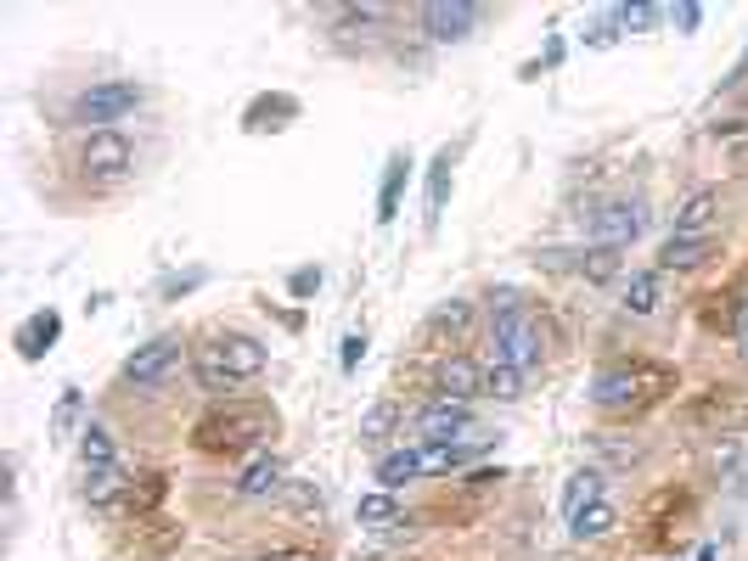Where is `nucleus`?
Listing matches in <instances>:
<instances>
[{
	"instance_id": "f257e3e1",
	"label": "nucleus",
	"mask_w": 748,
	"mask_h": 561,
	"mask_svg": "<svg viewBox=\"0 0 748 561\" xmlns=\"http://www.w3.org/2000/svg\"><path fill=\"white\" fill-rule=\"evenodd\" d=\"M276 432V410L260 405V399H225L214 405L198 427H192V443L203 455H265V438Z\"/></svg>"
},
{
	"instance_id": "f03ea898",
	"label": "nucleus",
	"mask_w": 748,
	"mask_h": 561,
	"mask_svg": "<svg viewBox=\"0 0 748 561\" xmlns=\"http://www.w3.org/2000/svg\"><path fill=\"white\" fill-rule=\"evenodd\" d=\"M265 365H271V348L247 332H214L203 348H192V370H198L203 394H214V399H231L242 382H254Z\"/></svg>"
},
{
	"instance_id": "7ed1b4c3",
	"label": "nucleus",
	"mask_w": 748,
	"mask_h": 561,
	"mask_svg": "<svg viewBox=\"0 0 748 561\" xmlns=\"http://www.w3.org/2000/svg\"><path fill=\"white\" fill-rule=\"evenodd\" d=\"M676 388V370L670 365H653V359H619L603 365L597 382H592V405L608 416H636L647 405H658L664 394Z\"/></svg>"
},
{
	"instance_id": "20e7f679",
	"label": "nucleus",
	"mask_w": 748,
	"mask_h": 561,
	"mask_svg": "<svg viewBox=\"0 0 748 561\" xmlns=\"http://www.w3.org/2000/svg\"><path fill=\"white\" fill-rule=\"evenodd\" d=\"M489 343H495V365H513V370H540V326L535 315L518 304V293H502L495 298V315H489Z\"/></svg>"
},
{
	"instance_id": "39448f33",
	"label": "nucleus",
	"mask_w": 748,
	"mask_h": 561,
	"mask_svg": "<svg viewBox=\"0 0 748 561\" xmlns=\"http://www.w3.org/2000/svg\"><path fill=\"white\" fill-rule=\"evenodd\" d=\"M141 102H146L141 84H130V79H102V84H91V90H79L73 124H85V130L97 135V130H113L119 119H130Z\"/></svg>"
},
{
	"instance_id": "423d86ee",
	"label": "nucleus",
	"mask_w": 748,
	"mask_h": 561,
	"mask_svg": "<svg viewBox=\"0 0 748 561\" xmlns=\"http://www.w3.org/2000/svg\"><path fill=\"white\" fill-rule=\"evenodd\" d=\"M411 432H417V443H467V449H484L489 438L473 427V410L467 405H456V399H434L423 416H417V427H411Z\"/></svg>"
},
{
	"instance_id": "0eeeda50",
	"label": "nucleus",
	"mask_w": 748,
	"mask_h": 561,
	"mask_svg": "<svg viewBox=\"0 0 748 561\" xmlns=\"http://www.w3.org/2000/svg\"><path fill=\"white\" fill-rule=\"evenodd\" d=\"M181 359H186V343H181L175 332H163V337L141 343V348L124 359V382H130V388H158V382L175 377Z\"/></svg>"
},
{
	"instance_id": "6e6552de",
	"label": "nucleus",
	"mask_w": 748,
	"mask_h": 561,
	"mask_svg": "<svg viewBox=\"0 0 748 561\" xmlns=\"http://www.w3.org/2000/svg\"><path fill=\"white\" fill-rule=\"evenodd\" d=\"M79 169H85V180L113 185V180H124L135 169V146L119 130H97V135H85V146H79Z\"/></svg>"
},
{
	"instance_id": "1a4fd4ad",
	"label": "nucleus",
	"mask_w": 748,
	"mask_h": 561,
	"mask_svg": "<svg viewBox=\"0 0 748 561\" xmlns=\"http://www.w3.org/2000/svg\"><path fill=\"white\" fill-rule=\"evenodd\" d=\"M417 23H423L428 40L456 45V40H467L478 29V7H467V0H428V7L417 12Z\"/></svg>"
},
{
	"instance_id": "9d476101",
	"label": "nucleus",
	"mask_w": 748,
	"mask_h": 561,
	"mask_svg": "<svg viewBox=\"0 0 748 561\" xmlns=\"http://www.w3.org/2000/svg\"><path fill=\"white\" fill-rule=\"evenodd\" d=\"M641 225H647L641 203H603V208L592 214V242H597V247H630V242L641 236Z\"/></svg>"
},
{
	"instance_id": "9b49d317",
	"label": "nucleus",
	"mask_w": 748,
	"mask_h": 561,
	"mask_svg": "<svg viewBox=\"0 0 748 561\" xmlns=\"http://www.w3.org/2000/svg\"><path fill=\"white\" fill-rule=\"evenodd\" d=\"M282 478H287V466H282V460L265 449V455H254V460L242 466V478H236V494H242V500H265V494L287 489Z\"/></svg>"
},
{
	"instance_id": "f8f14e48",
	"label": "nucleus",
	"mask_w": 748,
	"mask_h": 561,
	"mask_svg": "<svg viewBox=\"0 0 748 561\" xmlns=\"http://www.w3.org/2000/svg\"><path fill=\"white\" fill-rule=\"evenodd\" d=\"M57 337H62V315H57V309H40V315H29V320L12 332V348H18L23 359H46Z\"/></svg>"
},
{
	"instance_id": "ddd939ff",
	"label": "nucleus",
	"mask_w": 748,
	"mask_h": 561,
	"mask_svg": "<svg viewBox=\"0 0 748 561\" xmlns=\"http://www.w3.org/2000/svg\"><path fill=\"white\" fill-rule=\"evenodd\" d=\"M473 394H484V370H478L467 354H451V359H439V399H456V405H467Z\"/></svg>"
},
{
	"instance_id": "4468645a",
	"label": "nucleus",
	"mask_w": 748,
	"mask_h": 561,
	"mask_svg": "<svg viewBox=\"0 0 748 561\" xmlns=\"http://www.w3.org/2000/svg\"><path fill=\"white\" fill-rule=\"evenodd\" d=\"M405 180H411V152H394V157L383 163V185H377V225H394V220H400Z\"/></svg>"
},
{
	"instance_id": "2eb2a0df",
	"label": "nucleus",
	"mask_w": 748,
	"mask_h": 561,
	"mask_svg": "<svg viewBox=\"0 0 748 561\" xmlns=\"http://www.w3.org/2000/svg\"><path fill=\"white\" fill-rule=\"evenodd\" d=\"M299 119V102L287 96V90H276V96H260L254 108L242 113V130H254V135H265V130H287Z\"/></svg>"
},
{
	"instance_id": "dca6fc26",
	"label": "nucleus",
	"mask_w": 748,
	"mask_h": 561,
	"mask_svg": "<svg viewBox=\"0 0 748 561\" xmlns=\"http://www.w3.org/2000/svg\"><path fill=\"white\" fill-rule=\"evenodd\" d=\"M715 220H720V197H715V192H693V197L681 203L670 236H715Z\"/></svg>"
},
{
	"instance_id": "f3484780",
	"label": "nucleus",
	"mask_w": 748,
	"mask_h": 561,
	"mask_svg": "<svg viewBox=\"0 0 748 561\" xmlns=\"http://www.w3.org/2000/svg\"><path fill=\"white\" fill-rule=\"evenodd\" d=\"M130 472H124V466H97V472H85V500L97 506V511H108L113 500H124L130 494Z\"/></svg>"
},
{
	"instance_id": "a211bd4d",
	"label": "nucleus",
	"mask_w": 748,
	"mask_h": 561,
	"mask_svg": "<svg viewBox=\"0 0 748 561\" xmlns=\"http://www.w3.org/2000/svg\"><path fill=\"white\" fill-rule=\"evenodd\" d=\"M451 169H456V157H451V146H439L434 163H428V231H439V220H445V203H451Z\"/></svg>"
},
{
	"instance_id": "6ab92c4d",
	"label": "nucleus",
	"mask_w": 748,
	"mask_h": 561,
	"mask_svg": "<svg viewBox=\"0 0 748 561\" xmlns=\"http://www.w3.org/2000/svg\"><path fill=\"white\" fill-rule=\"evenodd\" d=\"M715 253V236H670L658 247V264L664 269H693V264H704Z\"/></svg>"
},
{
	"instance_id": "aec40b11",
	"label": "nucleus",
	"mask_w": 748,
	"mask_h": 561,
	"mask_svg": "<svg viewBox=\"0 0 748 561\" xmlns=\"http://www.w3.org/2000/svg\"><path fill=\"white\" fill-rule=\"evenodd\" d=\"M411 478H423V460H417V449H394V455H383L377 460V489H405Z\"/></svg>"
},
{
	"instance_id": "412c9836",
	"label": "nucleus",
	"mask_w": 748,
	"mask_h": 561,
	"mask_svg": "<svg viewBox=\"0 0 748 561\" xmlns=\"http://www.w3.org/2000/svg\"><path fill=\"white\" fill-rule=\"evenodd\" d=\"M355 517H361V528H405V517H400V506H394V494H388V489L361 494Z\"/></svg>"
},
{
	"instance_id": "4be33fe9",
	"label": "nucleus",
	"mask_w": 748,
	"mask_h": 561,
	"mask_svg": "<svg viewBox=\"0 0 748 561\" xmlns=\"http://www.w3.org/2000/svg\"><path fill=\"white\" fill-rule=\"evenodd\" d=\"M658 309V269H636L625 280V315H653Z\"/></svg>"
},
{
	"instance_id": "5701e85b",
	"label": "nucleus",
	"mask_w": 748,
	"mask_h": 561,
	"mask_svg": "<svg viewBox=\"0 0 748 561\" xmlns=\"http://www.w3.org/2000/svg\"><path fill=\"white\" fill-rule=\"evenodd\" d=\"M79 455H85V472H97V466H119L113 455V432L102 421H91L85 432H79Z\"/></svg>"
},
{
	"instance_id": "b1692460",
	"label": "nucleus",
	"mask_w": 748,
	"mask_h": 561,
	"mask_svg": "<svg viewBox=\"0 0 748 561\" xmlns=\"http://www.w3.org/2000/svg\"><path fill=\"white\" fill-rule=\"evenodd\" d=\"M417 460H423V478H445L467 460V443H417Z\"/></svg>"
},
{
	"instance_id": "393cba45",
	"label": "nucleus",
	"mask_w": 748,
	"mask_h": 561,
	"mask_svg": "<svg viewBox=\"0 0 748 561\" xmlns=\"http://www.w3.org/2000/svg\"><path fill=\"white\" fill-rule=\"evenodd\" d=\"M597 500H603V478H597V472H574V478H568V494H563L568 522L586 511V506H597Z\"/></svg>"
},
{
	"instance_id": "a878e982",
	"label": "nucleus",
	"mask_w": 748,
	"mask_h": 561,
	"mask_svg": "<svg viewBox=\"0 0 748 561\" xmlns=\"http://www.w3.org/2000/svg\"><path fill=\"white\" fill-rule=\"evenodd\" d=\"M619 253H625V247H597V242H592L586 253H568V258H574V269H579V275H592V280H608V275L619 269Z\"/></svg>"
},
{
	"instance_id": "bb28decb",
	"label": "nucleus",
	"mask_w": 748,
	"mask_h": 561,
	"mask_svg": "<svg viewBox=\"0 0 748 561\" xmlns=\"http://www.w3.org/2000/svg\"><path fill=\"white\" fill-rule=\"evenodd\" d=\"M614 522H619V511L597 500V506H586V511H579V517L568 522V533H574V539H603V533H608Z\"/></svg>"
},
{
	"instance_id": "cd10ccee",
	"label": "nucleus",
	"mask_w": 748,
	"mask_h": 561,
	"mask_svg": "<svg viewBox=\"0 0 748 561\" xmlns=\"http://www.w3.org/2000/svg\"><path fill=\"white\" fill-rule=\"evenodd\" d=\"M484 394L502 399V405H513V399L524 394V370H513V365H489V370H484Z\"/></svg>"
},
{
	"instance_id": "c85d7f7f",
	"label": "nucleus",
	"mask_w": 748,
	"mask_h": 561,
	"mask_svg": "<svg viewBox=\"0 0 748 561\" xmlns=\"http://www.w3.org/2000/svg\"><path fill=\"white\" fill-rule=\"evenodd\" d=\"M614 18H619L625 34H647V29H658L670 12H664V7H614Z\"/></svg>"
},
{
	"instance_id": "c756f323",
	"label": "nucleus",
	"mask_w": 748,
	"mask_h": 561,
	"mask_svg": "<svg viewBox=\"0 0 748 561\" xmlns=\"http://www.w3.org/2000/svg\"><path fill=\"white\" fill-rule=\"evenodd\" d=\"M619 34H625V29H619V18H614V12H603V18H592V23H586V34H579V40H586L592 51H608V45H619Z\"/></svg>"
},
{
	"instance_id": "7c9ffc66",
	"label": "nucleus",
	"mask_w": 748,
	"mask_h": 561,
	"mask_svg": "<svg viewBox=\"0 0 748 561\" xmlns=\"http://www.w3.org/2000/svg\"><path fill=\"white\" fill-rule=\"evenodd\" d=\"M467 320H473V304L467 298H451V304L434 309V332H451L456 337V332H467Z\"/></svg>"
},
{
	"instance_id": "2f4dec72",
	"label": "nucleus",
	"mask_w": 748,
	"mask_h": 561,
	"mask_svg": "<svg viewBox=\"0 0 748 561\" xmlns=\"http://www.w3.org/2000/svg\"><path fill=\"white\" fill-rule=\"evenodd\" d=\"M73 427H79V388H62L57 416H51V432H57V438H73Z\"/></svg>"
},
{
	"instance_id": "473e14b6",
	"label": "nucleus",
	"mask_w": 748,
	"mask_h": 561,
	"mask_svg": "<svg viewBox=\"0 0 748 561\" xmlns=\"http://www.w3.org/2000/svg\"><path fill=\"white\" fill-rule=\"evenodd\" d=\"M158 500H163V478H135V483H130V494H124V506H130V511H152Z\"/></svg>"
},
{
	"instance_id": "72a5a7b5",
	"label": "nucleus",
	"mask_w": 748,
	"mask_h": 561,
	"mask_svg": "<svg viewBox=\"0 0 748 561\" xmlns=\"http://www.w3.org/2000/svg\"><path fill=\"white\" fill-rule=\"evenodd\" d=\"M203 280H209V269H186V275H170V280H163V298H181V293L203 287Z\"/></svg>"
},
{
	"instance_id": "f704fd0d",
	"label": "nucleus",
	"mask_w": 748,
	"mask_h": 561,
	"mask_svg": "<svg viewBox=\"0 0 748 561\" xmlns=\"http://www.w3.org/2000/svg\"><path fill=\"white\" fill-rule=\"evenodd\" d=\"M731 332H737L742 359H748V287H742V293H737V304H731Z\"/></svg>"
},
{
	"instance_id": "c9c22d12",
	"label": "nucleus",
	"mask_w": 748,
	"mask_h": 561,
	"mask_svg": "<svg viewBox=\"0 0 748 561\" xmlns=\"http://www.w3.org/2000/svg\"><path fill=\"white\" fill-rule=\"evenodd\" d=\"M670 23H676L681 34H693V29L704 23V7H693V0H681V7H670Z\"/></svg>"
},
{
	"instance_id": "e433bc0d",
	"label": "nucleus",
	"mask_w": 748,
	"mask_h": 561,
	"mask_svg": "<svg viewBox=\"0 0 748 561\" xmlns=\"http://www.w3.org/2000/svg\"><path fill=\"white\" fill-rule=\"evenodd\" d=\"M287 287H293V298H310V293L321 287V269H315V264H304V269H293V280H287Z\"/></svg>"
},
{
	"instance_id": "4c0bfd02",
	"label": "nucleus",
	"mask_w": 748,
	"mask_h": 561,
	"mask_svg": "<svg viewBox=\"0 0 748 561\" xmlns=\"http://www.w3.org/2000/svg\"><path fill=\"white\" fill-rule=\"evenodd\" d=\"M361 359H366V337H361V332H350V337H344V370H355Z\"/></svg>"
},
{
	"instance_id": "58836bf2",
	"label": "nucleus",
	"mask_w": 748,
	"mask_h": 561,
	"mask_svg": "<svg viewBox=\"0 0 748 561\" xmlns=\"http://www.w3.org/2000/svg\"><path fill=\"white\" fill-rule=\"evenodd\" d=\"M388 421H394V410H388V405H377V410H372V416L361 421V438H377V432H383Z\"/></svg>"
},
{
	"instance_id": "ea45409f",
	"label": "nucleus",
	"mask_w": 748,
	"mask_h": 561,
	"mask_svg": "<svg viewBox=\"0 0 748 561\" xmlns=\"http://www.w3.org/2000/svg\"><path fill=\"white\" fill-rule=\"evenodd\" d=\"M265 561H315V555H304V550H276V555H265Z\"/></svg>"
},
{
	"instance_id": "a19ab883",
	"label": "nucleus",
	"mask_w": 748,
	"mask_h": 561,
	"mask_svg": "<svg viewBox=\"0 0 748 561\" xmlns=\"http://www.w3.org/2000/svg\"><path fill=\"white\" fill-rule=\"evenodd\" d=\"M742 79H748V51H742V62L731 68V79H726V84H742Z\"/></svg>"
},
{
	"instance_id": "79ce46f5",
	"label": "nucleus",
	"mask_w": 748,
	"mask_h": 561,
	"mask_svg": "<svg viewBox=\"0 0 748 561\" xmlns=\"http://www.w3.org/2000/svg\"><path fill=\"white\" fill-rule=\"evenodd\" d=\"M698 561H720V550H715V544H704V550H698Z\"/></svg>"
}]
</instances>
